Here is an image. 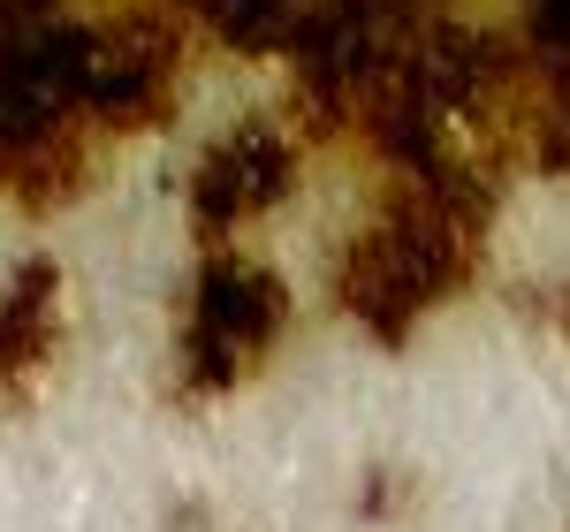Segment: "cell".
<instances>
[{"mask_svg": "<svg viewBox=\"0 0 570 532\" xmlns=\"http://www.w3.org/2000/svg\"><path fill=\"white\" fill-rule=\"evenodd\" d=\"M61 351V274L53 266H23L0 289V396H31L39 373Z\"/></svg>", "mask_w": 570, "mask_h": 532, "instance_id": "cell-1", "label": "cell"}]
</instances>
